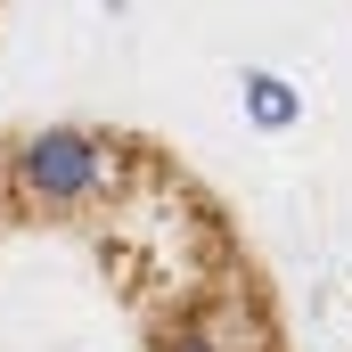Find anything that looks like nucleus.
<instances>
[{
    "label": "nucleus",
    "instance_id": "obj_4",
    "mask_svg": "<svg viewBox=\"0 0 352 352\" xmlns=\"http://www.w3.org/2000/svg\"><path fill=\"white\" fill-rule=\"evenodd\" d=\"M107 8H123V0H107Z\"/></svg>",
    "mask_w": 352,
    "mask_h": 352
},
{
    "label": "nucleus",
    "instance_id": "obj_3",
    "mask_svg": "<svg viewBox=\"0 0 352 352\" xmlns=\"http://www.w3.org/2000/svg\"><path fill=\"white\" fill-rule=\"evenodd\" d=\"M164 352H230V344H221L213 328H173V336H164Z\"/></svg>",
    "mask_w": 352,
    "mask_h": 352
},
{
    "label": "nucleus",
    "instance_id": "obj_2",
    "mask_svg": "<svg viewBox=\"0 0 352 352\" xmlns=\"http://www.w3.org/2000/svg\"><path fill=\"white\" fill-rule=\"evenodd\" d=\"M238 107H246L254 131H295L303 123V90L287 82V74H270V66H246L238 74Z\"/></svg>",
    "mask_w": 352,
    "mask_h": 352
},
{
    "label": "nucleus",
    "instance_id": "obj_1",
    "mask_svg": "<svg viewBox=\"0 0 352 352\" xmlns=\"http://www.w3.org/2000/svg\"><path fill=\"white\" fill-rule=\"evenodd\" d=\"M8 180H16V197L25 205H41V213H74L90 197H107L123 164H115V148L82 131V123H50V131H33V140H16V156H8Z\"/></svg>",
    "mask_w": 352,
    "mask_h": 352
}]
</instances>
